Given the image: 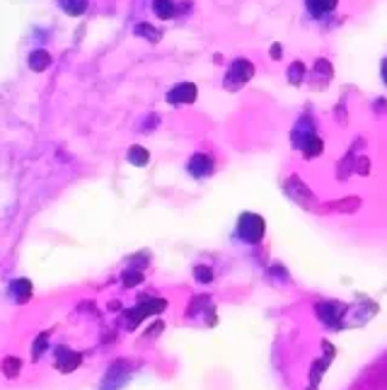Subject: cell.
<instances>
[{
  "instance_id": "6da1fadb",
  "label": "cell",
  "mask_w": 387,
  "mask_h": 390,
  "mask_svg": "<svg viewBox=\"0 0 387 390\" xmlns=\"http://www.w3.org/2000/svg\"><path fill=\"white\" fill-rule=\"evenodd\" d=\"M264 230H266V226H264L261 216H257V213H242V218L237 223V233H240L242 240L259 243L264 238Z\"/></svg>"
},
{
  "instance_id": "7a4b0ae2",
  "label": "cell",
  "mask_w": 387,
  "mask_h": 390,
  "mask_svg": "<svg viewBox=\"0 0 387 390\" xmlns=\"http://www.w3.org/2000/svg\"><path fill=\"white\" fill-rule=\"evenodd\" d=\"M165 306H167V303H165L162 298H150V301L140 303L138 308L129 310V327L140 325L148 315H157V313H162V310H165Z\"/></svg>"
},
{
  "instance_id": "3957f363",
  "label": "cell",
  "mask_w": 387,
  "mask_h": 390,
  "mask_svg": "<svg viewBox=\"0 0 387 390\" xmlns=\"http://www.w3.org/2000/svg\"><path fill=\"white\" fill-rule=\"evenodd\" d=\"M286 189H288L290 199H295L300 206H312V204H315V196H312V192L300 182V177H288Z\"/></svg>"
},
{
  "instance_id": "277c9868",
  "label": "cell",
  "mask_w": 387,
  "mask_h": 390,
  "mask_svg": "<svg viewBox=\"0 0 387 390\" xmlns=\"http://www.w3.org/2000/svg\"><path fill=\"white\" fill-rule=\"evenodd\" d=\"M167 100H170L172 104H189V102L196 100V87H194L192 82H184V85L174 87V90L167 95Z\"/></svg>"
},
{
  "instance_id": "5b68a950",
  "label": "cell",
  "mask_w": 387,
  "mask_h": 390,
  "mask_svg": "<svg viewBox=\"0 0 387 390\" xmlns=\"http://www.w3.org/2000/svg\"><path fill=\"white\" fill-rule=\"evenodd\" d=\"M189 172L194 177H206L213 172V160L208 155H194L192 163H189Z\"/></svg>"
},
{
  "instance_id": "8992f818",
  "label": "cell",
  "mask_w": 387,
  "mask_h": 390,
  "mask_svg": "<svg viewBox=\"0 0 387 390\" xmlns=\"http://www.w3.org/2000/svg\"><path fill=\"white\" fill-rule=\"evenodd\" d=\"M10 293L17 303H27L32 298V284L27 279H19V281H12L10 284Z\"/></svg>"
},
{
  "instance_id": "52a82bcc",
  "label": "cell",
  "mask_w": 387,
  "mask_h": 390,
  "mask_svg": "<svg viewBox=\"0 0 387 390\" xmlns=\"http://www.w3.org/2000/svg\"><path fill=\"white\" fill-rule=\"evenodd\" d=\"M82 356L77 351H70V349H61V361H56V366L63 371V373H70L75 366H80Z\"/></svg>"
},
{
  "instance_id": "ba28073f",
  "label": "cell",
  "mask_w": 387,
  "mask_h": 390,
  "mask_svg": "<svg viewBox=\"0 0 387 390\" xmlns=\"http://www.w3.org/2000/svg\"><path fill=\"white\" fill-rule=\"evenodd\" d=\"M19 371H22V361H19L17 356H7V359L2 361V373H5L7 378L19 376Z\"/></svg>"
},
{
  "instance_id": "9c48e42d",
  "label": "cell",
  "mask_w": 387,
  "mask_h": 390,
  "mask_svg": "<svg viewBox=\"0 0 387 390\" xmlns=\"http://www.w3.org/2000/svg\"><path fill=\"white\" fill-rule=\"evenodd\" d=\"M148 158H150L148 150H143L140 145H135V148H131L129 150V160L133 163V165H138V167H143V165L148 163Z\"/></svg>"
},
{
  "instance_id": "30bf717a",
  "label": "cell",
  "mask_w": 387,
  "mask_h": 390,
  "mask_svg": "<svg viewBox=\"0 0 387 390\" xmlns=\"http://www.w3.org/2000/svg\"><path fill=\"white\" fill-rule=\"evenodd\" d=\"M336 0H308V7L315 12V15H322L327 10H334Z\"/></svg>"
},
{
  "instance_id": "8fae6325",
  "label": "cell",
  "mask_w": 387,
  "mask_h": 390,
  "mask_svg": "<svg viewBox=\"0 0 387 390\" xmlns=\"http://www.w3.org/2000/svg\"><path fill=\"white\" fill-rule=\"evenodd\" d=\"M358 206H361L358 196H346L344 201H339V204H336V208H339V211H356Z\"/></svg>"
},
{
  "instance_id": "7c38bea8",
  "label": "cell",
  "mask_w": 387,
  "mask_h": 390,
  "mask_svg": "<svg viewBox=\"0 0 387 390\" xmlns=\"http://www.w3.org/2000/svg\"><path fill=\"white\" fill-rule=\"evenodd\" d=\"M63 2H65V10L70 15H80L85 10V5H87V0H63Z\"/></svg>"
},
{
  "instance_id": "4fadbf2b",
  "label": "cell",
  "mask_w": 387,
  "mask_h": 390,
  "mask_svg": "<svg viewBox=\"0 0 387 390\" xmlns=\"http://www.w3.org/2000/svg\"><path fill=\"white\" fill-rule=\"evenodd\" d=\"M29 61H32V68H34V70H44V68L49 65V61H51V59H49V56L41 51V54H34Z\"/></svg>"
},
{
  "instance_id": "5bb4252c",
  "label": "cell",
  "mask_w": 387,
  "mask_h": 390,
  "mask_svg": "<svg viewBox=\"0 0 387 390\" xmlns=\"http://www.w3.org/2000/svg\"><path fill=\"white\" fill-rule=\"evenodd\" d=\"M320 150H322V141H320V138H312V143L305 145V155H308V158L320 155Z\"/></svg>"
},
{
  "instance_id": "9a60e30c",
  "label": "cell",
  "mask_w": 387,
  "mask_h": 390,
  "mask_svg": "<svg viewBox=\"0 0 387 390\" xmlns=\"http://www.w3.org/2000/svg\"><path fill=\"white\" fill-rule=\"evenodd\" d=\"M194 274H196V279H198V281H203V284H208V281L213 279V271H211L208 267H196V269H194Z\"/></svg>"
},
{
  "instance_id": "2e32d148",
  "label": "cell",
  "mask_w": 387,
  "mask_h": 390,
  "mask_svg": "<svg viewBox=\"0 0 387 390\" xmlns=\"http://www.w3.org/2000/svg\"><path fill=\"white\" fill-rule=\"evenodd\" d=\"M140 281H143L140 271H126V274H124V286H126V288H131L133 284H140Z\"/></svg>"
},
{
  "instance_id": "e0dca14e",
  "label": "cell",
  "mask_w": 387,
  "mask_h": 390,
  "mask_svg": "<svg viewBox=\"0 0 387 390\" xmlns=\"http://www.w3.org/2000/svg\"><path fill=\"white\" fill-rule=\"evenodd\" d=\"M368 170H370V165L366 163V158H361V163H358V172H363V175H366Z\"/></svg>"
}]
</instances>
